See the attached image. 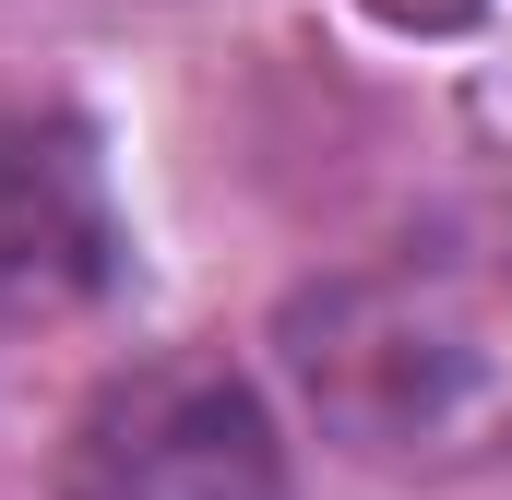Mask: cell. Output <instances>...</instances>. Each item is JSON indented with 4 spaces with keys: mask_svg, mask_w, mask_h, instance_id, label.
I'll return each mask as SVG.
<instances>
[{
    "mask_svg": "<svg viewBox=\"0 0 512 500\" xmlns=\"http://www.w3.org/2000/svg\"><path fill=\"white\" fill-rule=\"evenodd\" d=\"M60 500H298L286 429L227 358H131L60 441Z\"/></svg>",
    "mask_w": 512,
    "mask_h": 500,
    "instance_id": "2",
    "label": "cell"
},
{
    "mask_svg": "<svg viewBox=\"0 0 512 500\" xmlns=\"http://www.w3.org/2000/svg\"><path fill=\"white\" fill-rule=\"evenodd\" d=\"M131 286V227L108 203V155L72 108L0 120V334L84 322Z\"/></svg>",
    "mask_w": 512,
    "mask_h": 500,
    "instance_id": "3",
    "label": "cell"
},
{
    "mask_svg": "<svg viewBox=\"0 0 512 500\" xmlns=\"http://www.w3.org/2000/svg\"><path fill=\"white\" fill-rule=\"evenodd\" d=\"M274 370L370 477H477L512 453V227H429L286 286Z\"/></svg>",
    "mask_w": 512,
    "mask_h": 500,
    "instance_id": "1",
    "label": "cell"
}]
</instances>
